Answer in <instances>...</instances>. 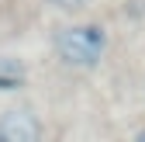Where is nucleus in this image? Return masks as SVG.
<instances>
[{
    "label": "nucleus",
    "mask_w": 145,
    "mask_h": 142,
    "mask_svg": "<svg viewBox=\"0 0 145 142\" xmlns=\"http://www.w3.org/2000/svg\"><path fill=\"white\" fill-rule=\"evenodd\" d=\"M56 52L72 62V66H93L104 52V31L97 24H76V28H66L59 38H56Z\"/></svg>",
    "instance_id": "1"
},
{
    "label": "nucleus",
    "mask_w": 145,
    "mask_h": 142,
    "mask_svg": "<svg viewBox=\"0 0 145 142\" xmlns=\"http://www.w3.org/2000/svg\"><path fill=\"white\" fill-rule=\"evenodd\" d=\"M38 139H42V125L31 111L17 108L0 118V142H38Z\"/></svg>",
    "instance_id": "2"
},
{
    "label": "nucleus",
    "mask_w": 145,
    "mask_h": 142,
    "mask_svg": "<svg viewBox=\"0 0 145 142\" xmlns=\"http://www.w3.org/2000/svg\"><path fill=\"white\" fill-rule=\"evenodd\" d=\"M48 4H56V7H62V11H76V7L86 4V0H48Z\"/></svg>",
    "instance_id": "3"
},
{
    "label": "nucleus",
    "mask_w": 145,
    "mask_h": 142,
    "mask_svg": "<svg viewBox=\"0 0 145 142\" xmlns=\"http://www.w3.org/2000/svg\"><path fill=\"white\" fill-rule=\"evenodd\" d=\"M138 142H145V132H142V135H138Z\"/></svg>",
    "instance_id": "4"
}]
</instances>
